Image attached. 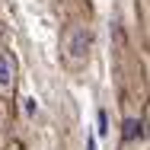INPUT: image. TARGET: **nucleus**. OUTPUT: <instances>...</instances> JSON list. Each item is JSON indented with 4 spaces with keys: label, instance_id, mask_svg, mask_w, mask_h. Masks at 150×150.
Segmentation results:
<instances>
[{
    "label": "nucleus",
    "instance_id": "obj_1",
    "mask_svg": "<svg viewBox=\"0 0 150 150\" xmlns=\"http://www.w3.org/2000/svg\"><path fill=\"white\" fill-rule=\"evenodd\" d=\"M93 54V29L86 23H70L64 29V38H61V58L70 70H80L90 64Z\"/></svg>",
    "mask_w": 150,
    "mask_h": 150
},
{
    "label": "nucleus",
    "instance_id": "obj_2",
    "mask_svg": "<svg viewBox=\"0 0 150 150\" xmlns=\"http://www.w3.org/2000/svg\"><path fill=\"white\" fill-rule=\"evenodd\" d=\"M16 80H19V61L10 48H0V93H10L16 90Z\"/></svg>",
    "mask_w": 150,
    "mask_h": 150
},
{
    "label": "nucleus",
    "instance_id": "obj_3",
    "mask_svg": "<svg viewBox=\"0 0 150 150\" xmlns=\"http://www.w3.org/2000/svg\"><path fill=\"white\" fill-rule=\"evenodd\" d=\"M125 137H128V141L141 137V121H125Z\"/></svg>",
    "mask_w": 150,
    "mask_h": 150
},
{
    "label": "nucleus",
    "instance_id": "obj_4",
    "mask_svg": "<svg viewBox=\"0 0 150 150\" xmlns=\"http://www.w3.org/2000/svg\"><path fill=\"white\" fill-rule=\"evenodd\" d=\"M6 150H19V147H16V144H13V147H6Z\"/></svg>",
    "mask_w": 150,
    "mask_h": 150
}]
</instances>
